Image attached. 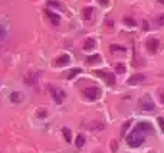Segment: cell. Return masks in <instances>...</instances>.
<instances>
[{
	"instance_id": "21",
	"label": "cell",
	"mask_w": 164,
	"mask_h": 153,
	"mask_svg": "<svg viewBox=\"0 0 164 153\" xmlns=\"http://www.w3.org/2000/svg\"><path fill=\"white\" fill-rule=\"evenodd\" d=\"M62 133H63V136H65V139H66V142L68 143H71V130H69V129H68V127H63V129H62Z\"/></svg>"
},
{
	"instance_id": "13",
	"label": "cell",
	"mask_w": 164,
	"mask_h": 153,
	"mask_svg": "<svg viewBox=\"0 0 164 153\" xmlns=\"http://www.w3.org/2000/svg\"><path fill=\"white\" fill-rule=\"evenodd\" d=\"M48 15H49V19H50V22L53 23L55 26H58L59 25V22H60V17L56 15V13H52V12H49L48 10Z\"/></svg>"
},
{
	"instance_id": "4",
	"label": "cell",
	"mask_w": 164,
	"mask_h": 153,
	"mask_svg": "<svg viewBox=\"0 0 164 153\" xmlns=\"http://www.w3.org/2000/svg\"><path fill=\"white\" fill-rule=\"evenodd\" d=\"M94 74H97L99 78H102L108 85H114L115 84V75L111 74V72H105V71H95Z\"/></svg>"
},
{
	"instance_id": "17",
	"label": "cell",
	"mask_w": 164,
	"mask_h": 153,
	"mask_svg": "<svg viewBox=\"0 0 164 153\" xmlns=\"http://www.w3.org/2000/svg\"><path fill=\"white\" fill-rule=\"evenodd\" d=\"M89 129H92V130H102L104 129V124L102 123H99V121H94L92 124H89Z\"/></svg>"
},
{
	"instance_id": "24",
	"label": "cell",
	"mask_w": 164,
	"mask_h": 153,
	"mask_svg": "<svg viewBox=\"0 0 164 153\" xmlns=\"http://www.w3.org/2000/svg\"><path fill=\"white\" fill-rule=\"evenodd\" d=\"M48 5H49L50 7H60V5H59V2H58V0H49V2H48Z\"/></svg>"
},
{
	"instance_id": "5",
	"label": "cell",
	"mask_w": 164,
	"mask_h": 153,
	"mask_svg": "<svg viewBox=\"0 0 164 153\" xmlns=\"http://www.w3.org/2000/svg\"><path fill=\"white\" fill-rule=\"evenodd\" d=\"M84 95L89 100H97V98H99V95H101V90H99V88H95V87L85 88V90H84Z\"/></svg>"
},
{
	"instance_id": "1",
	"label": "cell",
	"mask_w": 164,
	"mask_h": 153,
	"mask_svg": "<svg viewBox=\"0 0 164 153\" xmlns=\"http://www.w3.org/2000/svg\"><path fill=\"white\" fill-rule=\"evenodd\" d=\"M144 142H145V136H144V133L140 131L138 129H134V130L127 136V144L131 146V148H140Z\"/></svg>"
},
{
	"instance_id": "8",
	"label": "cell",
	"mask_w": 164,
	"mask_h": 153,
	"mask_svg": "<svg viewBox=\"0 0 164 153\" xmlns=\"http://www.w3.org/2000/svg\"><path fill=\"white\" fill-rule=\"evenodd\" d=\"M135 129H138V130L142 131V133H153V126H151V123H148V121H140V123L137 124Z\"/></svg>"
},
{
	"instance_id": "31",
	"label": "cell",
	"mask_w": 164,
	"mask_h": 153,
	"mask_svg": "<svg viewBox=\"0 0 164 153\" xmlns=\"http://www.w3.org/2000/svg\"><path fill=\"white\" fill-rule=\"evenodd\" d=\"M142 25H144V30H148V29H150V27H148V23L145 22V20H144V23H142Z\"/></svg>"
},
{
	"instance_id": "11",
	"label": "cell",
	"mask_w": 164,
	"mask_h": 153,
	"mask_svg": "<svg viewBox=\"0 0 164 153\" xmlns=\"http://www.w3.org/2000/svg\"><path fill=\"white\" fill-rule=\"evenodd\" d=\"M23 98H25V97H23V94L19 93V91H15V93L10 94V101H12V103H22Z\"/></svg>"
},
{
	"instance_id": "28",
	"label": "cell",
	"mask_w": 164,
	"mask_h": 153,
	"mask_svg": "<svg viewBox=\"0 0 164 153\" xmlns=\"http://www.w3.org/2000/svg\"><path fill=\"white\" fill-rule=\"evenodd\" d=\"M157 121H159L160 127H161V131L164 133V119H163V117H159V119H157Z\"/></svg>"
},
{
	"instance_id": "14",
	"label": "cell",
	"mask_w": 164,
	"mask_h": 153,
	"mask_svg": "<svg viewBox=\"0 0 164 153\" xmlns=\"http://www.w3.org/2000/svg\"><path fill=\"white\" fill-rule=\"evenodd\" d=\"M95 45H97L95 39H88L87 42H85V45H84V49H85V51H91V49L95 48Z\"/></svg>"
},
{
	"instance_id": "7",
	"label": "cell",
	"mask_w": 164,
	"mask_h": 153,
	"mask_svg": "<svg viewBox=\"0 0 164 153\" xmlns=\"http://www.w3.org/2000/svg\"><path fill=\"white\" fill-rule=\"evenodd\" d=\"M38 78H39V75L36 72H27L26 75H25V78H23V81L27 85H35L36 81H38Z\"/></svg>"
},
{
	"instance_id": "3",
	"label": "cell",
	"mask_w": 164,
	"mask_h": 153,
	"mask_svg": "<svg viewBox=\"0 0 164 153\" xmlns=\"http://www.w3.org/2000/svg\"><path fill=\"white\" fill-rule=\"evenodd\" d=\"M49 90H50V94H52V97H53V100H55V103L60 104L62 101H63V100H65L66 94H65V91H63L62 88H58V87H50Z\"/></svg>"
},
{
	"instance_id": "22",
	"label": "cell",
	"mask_w": 164,
	"mask_h": 153,
	"mask_svg": "<svg viewBox=\"0 0 164 153\" xmlns=\"http://www.w3.org/2000/svg\"><path fill=\"white\" fill-rule=\"evenodd\" d=\"M130 126H131V120L125 121V123L122 124V130H121V134H122V136H125V133H127V130H128V127Z\"/></svg>"
},
{
	"instance_id": "26",
	"label": "cell",
	"mask_w": 164,
	"mask_h": 153,
	"mask_svg": "<svg viewBox=\"0 0 164 153\" xmlns=\"http://www.w3.org/2000/svg\"><path fill=\"white\" fill-rule=\"evenodd\" d=\"M157 25H160V26H164V15H160V16L157 17Z\"/></svg>"
},
{
	"instance_id": "33",
	"label": "cell",
	"mask_w": 164,
	"mask_h": 153,
	"mask_svg": "<svg viewBox=\"0 0 164 153\" xmlns=\"http://www.w3.org/2000/svg\"><path fill=\"white\" fill-rule=\"evenodd\" d=\"M160 3H161V5H164V0H159Z\"/></svg>"
},
{
	"instance_id": "29",
	"label": "cell",
	"mask_w": 164,
	"mask_h": 153,
	"mask_svg": "<svg viewBox=\"0 0 164 153\" xmlns=\"http://www.w3.org/2000/svg\"><path fill=\"white\" fill-rule=\"evenodd\" d=\"M98 3L101 6H104V7H107V6L109 5V0H98Z\"/></svg>"
},
{
	"instance_id": "12",
	"label": "cell",
	"mask_w": 164,
	"mask_h": 153,
	"mask_svg": "<svg viewBox=\"0 0 164 153\" xmlns=\"http://www.w3.org/2000/svg\"><path fill=\"white\" fill-rule=\"evenodd\" d=\"M9 39V33H7V29H6L3 25H0V42L3 41H7Z\"/></svg>"
},
{
	"instance_id": "30",
	"label": "cell",
	"mask_w": 164,
	"mask_h": 153,
	"mask_svg": "<svg viewBox=\"0 0 164 153\" xmlns=\"http://www.w3.org/2000/svg\"><path fill=\"white\" fill-rule=\"evenodd\" d=\"M111 146H112V150H117V142H115V140H112V144H111Z\"/></svg>"
},
{
	"instance_id": "2",
	"label": "cell",
	"mask_w": 164,
	"mask_h": 153,
	"mask_svg": "<svg viewBox=\"0 0 164 153\" xmlns=\"http://www.w3.org/2000/svg\"><path fill=\"white\" fill-rule=\"evenodd\" d=\"M138 107H140L141 110H144V111H151V110L155 109L154 101L151 100L150 95H144L142 98H140V101H138Z\"/></svg>"
},
{
	"instance_id": "23",
	"label": "cell",
	"mask_w": 164,
	"mask_h": 153,
	"mask_svg": "<svg viewBox=\"0 0 164 153\" xmlns=\"http://www.w3.org/2000/svg\"><path fill=\"white\" fill-rule=\"evenodd\" d=\"M124 23L128 25V26H135V25H137L135 20H134L132 17H124Z\"/></svg>"
},
{
	"instance_id": "19",
	"label": "cell",
	"mask_w": 164,
	"mask_h": 153,
	"mask_svg": "<svg viewBox=\"0 0 164 153\" xmlns=\"http://www.w3.org/2000/svg\"><path fill=\"white\" fill-rule=\"evenodd\" d=\"M98 61H101V56H99V55H91V56H87L88 64H95V62H98Z\"/></svg>"
},
{
	"instance_id": "9",
	"label": "cell",
	"mask_w": 164,
	"mask_h": 153,
	"mask_svg": "<svg viewBox=\"0 0 164 153\" xmlns=\"http://www.w3.org/2000/svg\"><path fill=\"white\" fill-rule=\"evenodd\" d=\"M144 80H145V75H144V74H134V75H131V78L128 80V84H130V85H137V84L142 82Z\"/></svg>"
},
{
	"instance_id": "20",
	"label": "cell",
	"mask_w": 164,
	"mask_h": 153,
	"mask_svg": "<svg viewBox=\"0 0 164 153\" xmlns=\"http://www.w3.org/2000/svg\"><path fill=\"white\" fill-rule=\"evenodd\" d=\"M109 49L112 51V52H125V48L124 46H120V45H115V44L111 45Z\"/></svg>"
},
{
	"instance_id": "25",
	"label": "cell",
	"mask_w": 164,
	"mask_h": 153,
	"mask_svg": "<svg viewBox=\"0 0 164 153\" xmlns=\"http://www.w3.org/2000/svg\"><path fill=\"white\" fill-rule=\"evenodd\" d=\"M115 71L124 74V72H125V66H124V65H117V66H115Z\"/></svg>"
},
{
	"instance_id": "15",
	"label": "cell",
	"mask_w": 164,
	"mask_h": 153,
	"mask_svg": "<svg viewBox=\"0 0 164 153\" xmlns=\"http://www.w3.org/2000/svg\"><path fill=\"white\" fill-rule=\"evenodd\" d=\"M84 144H85V136L84 134H78L77 140H75V146L77 148H84Z\"/></svg>"
},
{
	"instance_id": "27",
	"label": "cell",
	"mask_w": 164,
	"mask_h": 153,
	"mask_svg": "<svg viewBox=\"0 0 164 153\" xmlns=\"http://www.w3.org/2000/svg\"><path fill=\"white\" fill-rule=\"evenodd\" d=\"M159 97H160V101L164 104V88H161V90H159Z\"/></svg>"
},
{
	"instance_id": "6",
	"label": "cell",
	"mask_w": 164,
	"mask_h": 153,
	"mask_svg": "<svg viewBox=\"0 0 164 153\" xmlns=\"http://www.w3.org/2000/svg\"><path fill=\"white\" fill-rule=\"evenodd\" d=\"M159 46H160V42L157 38H148L147 39V49L154 54V52H157L159 51Z\"/></svg>"
},
{
	"instance_id": "10",
	"label": "cell",
	"mask_w": 164,
	"mask_h": 153,
	"mask_svg": "<svg viewBox=\"0 0 164 153\" xmlns=\"http://www.w3.org/2000/svg\"><path fill=\"white\" fill-rule=\"evenodd\" d=\"M55 62H56V66H65V65H68V64L71 62V58H69V55L63 54L62 56H59L58 59L55 61Z\"/></svg>"
},
{
	"instance_id": "32",
	"label": "cell",
	"mask_w": 164,
	"mask_h": 153,
	"mask_svg": "<svg viewBox=\"0 0 164 153\" xmlns=\"http://www.w3.org/2000/svg\"><path fill=\"white\" fill-rule=\"evenodd\" d=\"M39 117H45V116H46V113H45V111H42V113H39Z\"/></svg>"
},
{
	"instance_id": "18",
	"label": "cell",
	"mask_w": 164,
	"mask_h": 153,
	"mask_svg": "<svg viewBox=\"0 0 164 153\" xmlns=\"http://www.w3.org/2000/svg\"><path fill=\"white\" fill-rule=\"evenodd\" d=\"M81 72H82L81 68H73V69H71L69 74H68V80H72L73 76H77L78 74H81Z\"/></svg>"
},
{
	"instance_id": "16",
	"label": "cell",
	"mask_w": 164,
	"mask_h": 153,
	"mask_svg": "<svg viewBox=\"0 0 164 153\" xmlns=\"http://www.w3.org/2000/svg\"><path fill=\"white\" fill-rule=\"evenodd\" d=\"M92 13H94L92 7H85V9H84V19H85V20H89L91 16H92Z\"/></svg>"
}]
</instances>
